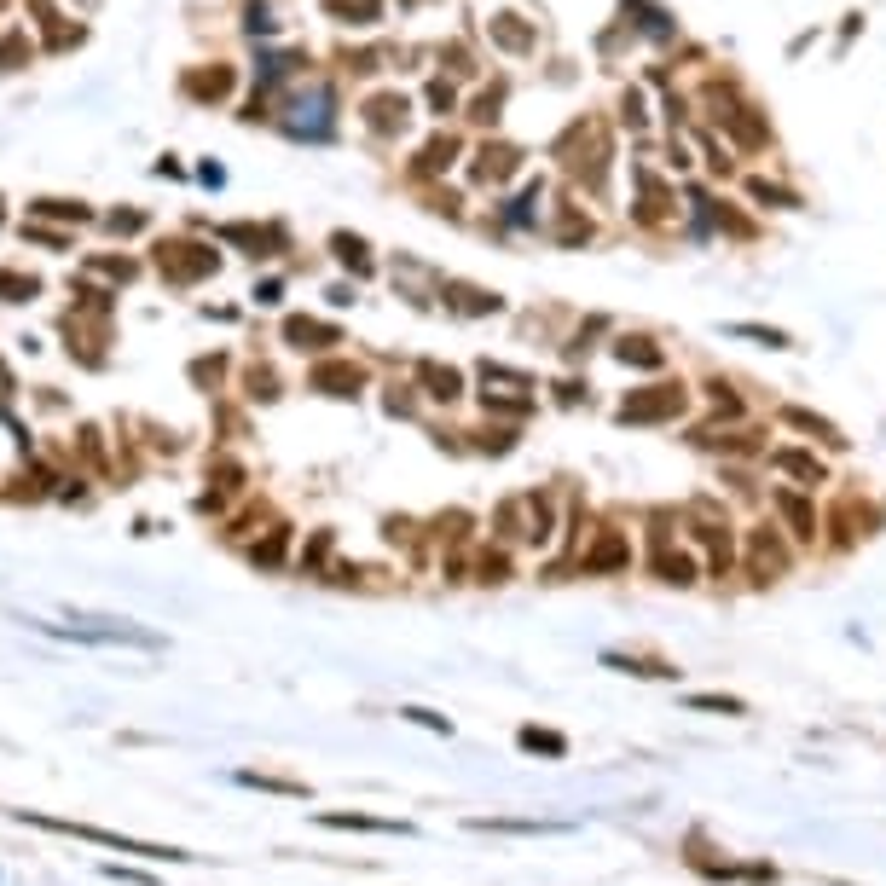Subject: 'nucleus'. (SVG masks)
Masks as SVG:
<instances>
[{
  "label": "nucleus",
  "mask_w": 886,
  "mask_h": 886,
  "mask_svg": "<svg viewBox=\"0 0 886 886\" xmlns=\"http://www.w3.org/2000/svg\"><path fill=\"white\" fill-rule=\"evenodd\" d=\"M24 823H41L53 834H76V840H93V846H111V852H128V858H168L180 863L186 852L174 846H151V840H128V834H111V829H87V823H70V817H41V811H24Z\"/></svg>",
  "instance_id": "obj_1"
},
{
  "label": "nucleus",
  "mask_w": 886,
  "mask_h": 886,
  "mask_svg": "<svg viewBox=\"0 0 886 886\" xmlns=\"http://www.w3.org/2000/svg\"><path fill=\"white\" fill-rule=\"evenodd\" d=\"M244 788H267V794H307L302 782H278V776H255V771H238Z\"/></svg>",
  "instance_id": "obj_5"
},
{
  "label": "nucleus",
  "mask_w": 886,
  "mask_h": 886,
  "mask_svg": "<svg viewBox=\"0 0 886 886\" xmlns=\"http://www.w3.org/2000/svg\"><path fill=\"white\" fill-rule=\"evenodd\" d=\"M105 875H111V881H134V886H157L151 875H139V869H122V863H105Z\"/></svg>",
  "instance_id": "obj_9"
},
{
  "label": "nucleus",
  "mask_w": 886,
  "mask_h": 886,
  "mask_svg": "<svg viewBox=\"0 0 886 886\" xmlns=\"http://www.w3.org/2000/svg\"><path fill=\"white\" fill-rule=\"evenodd\" d=\"M765 533H771V527H759V545H753V568H759V574H776V568H782V551H776Z\"/></svg>",
  "instance_id": "obj_4"
},
{
  "label": "nucleus",
  "mask_w": 886,
  "mask_h": 886,
  "mask_svg": "<svg viewBox=\"0 0 886 886\" xmlns=\"http://www.w3.org/2000/svg\"><path fill=\"white\" fill-rule=\"evenodd\" d=\"M325 829H371V834H412V823L400 817H360V811H325Z\"/></svg>",
  "instance_id": "obj_2"
},
{
  "label": "nucleus",
  "mask_w": 886,
  "mask_h": 886,
  "mask_svg": "<svg viewBox=\"0 0 886 886\" xmlns=\"http://www.w3.org/2000/svg\"><path fill=\"white\" fill-rule=\"evenodd\" d=\"M655 568L666 574V585H690V580H695V562H690V556H672V551H661V562H655Z\"/></svg>",
  "instance_id": "obj_3"
},
{
  "label": "nucleus",
  "mask_w": 886,
  "mask_h": 886,
  "mask_svg": "<svg viewBox=\"0 0 886 886\" xmlns=\"http://www.w3.org/2000/svg\"><path fill=\"white\" fill-rule=\"evenodd\" d=\"M620 562H626V545H620V539H603L597 551L585 556V568H620Z\"/></svg>",
  "instance_id": "obj_6"
},
{
  "label": "nucleus",
  "mask_w": 886,
  "mask_h": 886,
  "mask_svg": "<svg viewBox=\"0 0 886 886\" xmlns=\"http://www.w3.org/2000/svg\"><path fill=\"white\" fill-rule=\"evenodd\" d=\"M522 748H533V753H568V742L551 736V730H522Z\"/></svg>",
  "instance_id": "obj_7"
},
{
  "label": "nucleus",
  "mask_w": 886,
  "mask_h": 886,
  "mask_svg": "<svg viewBox=\"0 0 886 886\" xmlns=\"http://www.w3.org/2000/svg\"><path fill=\"white\" fill-rule=\"evenodd\" d=\"M695 707L701 713H742V701H730V695H695Z\"/></svg>",
  "instance_id": "obj_8"
},
{
  "label": "nucleus",
  "mask_w": 886,
  "mask_h": 886,
  "mask_svg": "<svg viewBox=\"0 0 886 886\" xmlns=\"http://www.w3.org/2000/svg\"><path fill=\"white\" fill-rule=\"evenodd\" d=\"M400 719H412V724H423V730H446V719H435V713H423V707H406Z\"/></svg>",
  "instance_id": "obj_10"
}]
</instances>
